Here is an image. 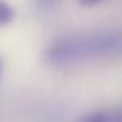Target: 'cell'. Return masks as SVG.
I'll list each match as a JSON object with an SVG mask.
<instances>
[{
    "label": "cell",
    "instance_id": "6",
    "mask_svg": "<svg viewBox=\"0 0 122 122\" xmlns=\"http://www.w3.org/2000/svg\"><path fill=\"white\" fill-rule=\"evenodd\" d=\"M0 74H2V60H0Z\"/></svg>",
    "mask_w": 122,
    "mask_h": 122
},
{
    "label": "cell",
    "instance_id": "3",
    "mask_svg": "<svg viewBox=\"0 0 122 122\" xmlns=\"http://www.w3.org/2000/svg\"><path fill=\"white\" fill-rule=\"evenodd\" d=\"M15 19V10L4 0H0V25L9 24Z\"/></svg>",
    "mask_w": 122,
    "mask_h": 122
},
{
    "label": "cell",
    "instance_id": "4",
    "mask_svg": "<svg viewBox=\"0 0 122 122\" xmlns=\"http://www.w3.org/2000/svg\"><path fill=\"white\" fill-rule=\"evenodd\" d=\"M37 2H39V5H40V9H49L54 2H55V0H37Z\"/></svg>",
    "mask_w": 122,
    "mask_h": 122
},
{
    "label": "cell",
    "instance_id": "2",
    "mask_svg": "<svg viewBox=\"0 0 122 122\" xmlns=\"http://www.w3.org/2000/svg\"><path fill=\"white\" fill-rule=\"evenodd\" d=\"M80 122H114L112 120V115L105 110H95V112H90L87 114Z\"/></svg>",
    "mask_w": 122,
    "mask_h": 122
},
{
    "label": "cell",
    "instance_id": "1",
    "mask_svg": "<svg viewBox=\"0 0 122 122\" xmlns=\"http://www.w3.org/2000/svg\"><path fill=\"white\" fill-rule=\"evenodd\" d=\"M120 50V35L115 30H94L55 40L45 52L50 65L64 67L85 59L107 57Z\"/></svg>",
    "mask_w": 122,
    "mask_h": 122
},
{
    "label": "cell",
    "instance_id": "5",
    "mask_svg": "<svg viewBox=\"0 0 122 122\" xmlns=\"http://www.w3.org/2000/svg\"><path fill=\"white\" fill-rule=\"evenodd\" d=\"M79 2H80V5L92 7V5H95V4H99V2H102V0H79Z\"/></svg>",
    "mask_w": 122,
    "mask_h": 122
}]
</instances>
